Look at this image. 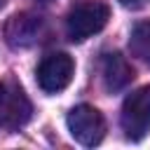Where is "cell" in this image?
<instances>
[{"instance_id":"7c38bea8","label":"cell","mask_w":150,"mask_h":150,"mask_svg":"<svg viewBox=\"0 0 150 150\" xmlns=\"http://www.w3.org/2000/svg\"><path fill=\"white\" fill-rule=\"evenodd\" d=\"M2 5H5V0H0V7H2Z\"/></svg>"},{"instance_id":"9c48e42d","label":"cell","mask_w":150,"mask_h":150,"mask_svg":"<svg viewBox=\"0 0 150 150\" xmlns=\"http://www.w3.org/2000/svg\"><path fill=\"white\" fill-rule=\"evenodd\" d=\"M120 5L127 9H143L145 5H150V0H120Z\"/></svg>"},{"instance_id":"8fae6325","label":"cell","mask_w":150,"mask_h":150,"mask_svg":"<svg viewBox=\"0 0 150 150\" xmlns=\"http://www.w3.org/2000/svg\"><path fill=\"white\" fill-rule=\"evenodd\" d=\"M38 2H49V0H38Z\"/></svg>"},{"instance_id":"8992f818","label":"cell","mask_w":150,"mask_h":150,"mask_svg":"<svg viewBox=\"0 0 150 150\" xmlns=\"http://www.w3.org/2000/svg\"><path fill=\"white\" fill-rule=\"evenodd\" d=\"M101 77L108 91H122L131 80H134V68L129 66V61L117 54V52H108L101 59Z\"/></svg>"},{"instance_id":"5b68a950","label":"cell","mask_w":150,"mask_h":150,"mask_svg":"<svg viewBox=\"0 0 150 150\" xmlns=\"http://www.w3.org/2000/svg\"><path fill=\"white\" fill-rule=\"evenodd\" d=\"M42 30H45L42 16L30 14V12H19L9 16V21L5 23V42L12 49H26L38 42Z\"/></svg>"},{"instance_id":"3957f363","label":"cell","mask_w":150,"mask_h":150,"mask_svg":"<svg viewBox=\"0 0 150 150\" xmlns=\"http://www.w3.org/2000/svg\"><path fill=\"white\" fill-rule=\"evenodd\" d=\"M122 131L129 141H141L150 131V84L131 91L122 103Z\"/></svg>"},{"instance_id":"277c9868","label":"cell","mask_w":150,"mask_h":150,"mask_svg":"<svg viewBox=\"0 0 150 150\" xmlns=\"http://www.w3.org/2000/svg\"><path fill=\"white\" fill-rule=\"evenodd\" d=\"M73 75H75V61L66 52L47 54L38 63V70H35L38 87L45 94H59V91H63L70 84Z\"/></svg>"},{"instance_id":"52a82bcc","label":"cell","mask_w":150,"mask_h":150,"mask_svg":"<svg viewBox=\"0 0 150 150\" xmlns=\"http://www.w3.org/2000/svg\"><path fill=\"white\" fill-rule=\"evenodd\" d=\"M30 115V105L21 89H14L12 94H5L0 101V124L5 127H21Z\"/></svg>"},{"instance_id":"6da1fadb","label":"cell","mask_w":150,"mask_h":150,"mask_svg":"<svg viewBox=\"0 0 150 150\" xmlns=\"http://www.w3.org/2000/svg\"><path fill=\"white\" fill-rule=\"evenodd\" d=\"M110 19V7L101 0H82L66 14V35L73 42H84L101 33Z\"/></svg>"},{"instance_id":"30bf717a","label":"cell","mask_w":150,"mask_h":150,"mask_svg":"<svg viewBox=\"0 0 150 150\" xmlns=\"http://www.w3.org/2000/svg\"><path fill=\"white\" fill-rule=\"evenodd\" d=\"M5 94H7V91H5V84H0V101L5 98Z\"/></svg>"},{"instance_id":"ba28073f","label":"cell","mask_w":150,"mask_h":150,"mask_svg":"<svg viewBox=\"0 0 150 150\" xmlns=\"http://www.w3.org/2000/svg\"><path fill=\"white\" fill-rule=\"evenodd\" d=\"M129 49H131V54H134L136 59H141L143 63L150 66V19L138 21V23L131 28Z\"/></svg>"},{"instance_id":"7a4b0ae2","label":"cell","mask_w":150,"mask_h":150,"mask_svg":"<svg viewBox=\"0 0 150 150\" xmlns=\"http://www.w3.org/2000/svg\"><path fill=\"white\" fill-rule=\"evenodd\" d=\"M66 127H68L70 136L84 148L98 145L105 136V120L89 103H80V105L70 108V112L66 115Z\"/></svg>"}]
</instances>
